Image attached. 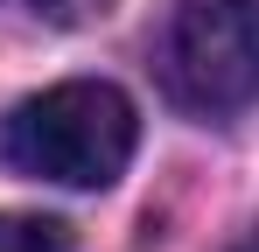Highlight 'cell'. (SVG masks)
<instances>
[{
    "label": "cell",
    "mask_w": 259,
    "mask_h": 252,
    "mask_svg": "<svg viewBox=\"0 0 259 252\" xmlns=\"http://www.w3.org/2000/svg\"><path fill=\"white\" fill-rule=\"evenodd\" d=\"M133 140H140L133 98L105 77L49 84L0 119L7 168L35 182H63V189H112L133 161Z\"/></svg>",
    "instance_id": "6da1fadb"
},
{
    "label": "cell",
    "mask_w": 259,
    "mask_h": 252,
    "mask_svg": "<svg viewBox=\"0 0 259 252\" xmlns=\"http://www.w3.org/2000/svg\"><path fill=\"white\" fill-rule=\"evenodd\" d=\"M0 252H70V224L42 210H0Z\"/></svg>",
    "instance_id": "3957f363"
},
{
    "label": "cell",
    "mask_w": 259,
    "mask_h": 252,
    "mask_svg": "<svg viewBox=\"0 0 259 252\" xmlns=\"http://www.w3.org/2000/svg\"><path fill=\"white\" fill-rule=\"evenodd\" d=\"M231 252H259V231H245V238H238V245H231Z\"/></svg>",
    "instance_id": "5b68a950"
},
{
    "label": "cell",
    "mask_w": 259,
    "mask_h": 252,
    "mask_svg": "<svg viewBox=\"0 0 259 252\" xmlns=\"http://www.w3.org/2000/svg\"><path fill=\"white\" fill-rule=\"evenodd\" d=\"M28 7H35V14H49V21H70V14H77V0H28Z\"/></svg>",
    "instance_id": "277c9868"
},
{
    "label": "cell",
    "mask_w": 259,
    "mask_h": 252,
    "mask_svg": "<svg viewBox=\"0 0 259 252\" xmlns=\"http://www.w3.org/2000/svg\"><path fill=\"white\" fill-rule=\"evenodd\" d=\"M154 77L189 119L259 105V0H175L154 35Z\"/></svg>",
    "instance_id": "7a4b0ae2"
}]
</instances>
